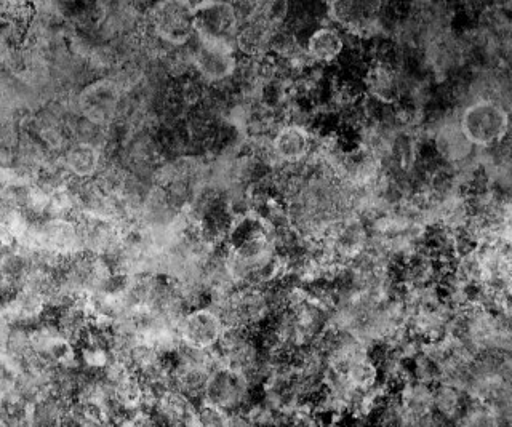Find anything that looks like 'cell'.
Listing matches in <instances>:
<instances>
[{
	"mask_svg": "<svg viewBox=\"0 0 512 427\" xmlns=\"http://www.w3.org/2000/svg\"><path fill=\"white\" fill-rule=\"evenodd\" d=\"M192 61L196 64L200 76L212 84H218L236 76L237 64H239L234 53V45L208 39H199Z\"/></svg>",
	"mask_w": 512,
	"mask_h": 427,
	"instance_id": "obj_4",
	"label": "cell"
},
{
	"mask_svg": "<svg viewBox=\"0 0 512 427\" xmlns=\"http://www.w3.org/2000/svg\"><path fill=\"white\" fill-rule=\"evenodd\" d=\"M432 392H434V415L450 424L460 420V416L469 404L466 392L444 383L437 384V388H432Z\"/></svg>",
	"mask_w": 512,
	"mask_h": 427,
	"instance_id": "obj_11",
	"label": "cell"
},
{
	"mask_svg": "<svg viewBox=\"0 0 512 427\" xmlns=\"http://www.w3.org/2000/svg\"><path fill=\"white\" fill-rule=\"evenodd\" d=\"M117 88L112 82H98L92 85L82 93L80 106L82 111L87 112L90 119L101 120L108 119L114 114L117 106Z\"/></svg>",
	"mask_w": 512,
	"mask_h": 427,
	"instance_id": "obj_10",
	"label": "cell"
},
{
	"mask_svg": "<svg viewBox=\"0 0 512 427\" xmlns=\"http://www.w3.org/2000/svg\"><path fill=\"white\" fill-rule=\"evenodd\" d=\"M437 156L447 164H460L469 159L472 154V146L468 138L461 132L458 120H445L436 130L434 138Z\"/></svg>",
	"mask_w": 512,
	"mask_h": 427,
	"instance_id": "obj_8",
	"label": "cell"
},
{
	"mask_svg": "<svg viewBox=\"0 0 512 427\" xmlns=\"http://www.w3.org/2000/svg\"><path fill=\"white\" fill-rule=\"evenodd\" d=\"M194 10L199 39L220 40L234 45L240 26L234 5L202 4Z\"/></svg>",
	"mask_w": 512,
	"mask_h": 427,
	"instance_id": "obj_6",
	"label": "cell"
},
{
	"mask_svg": "<svg viewBox=\"0 0 512 427\" xmlns=\"http://www.w3.org/2000/svg\"><path fill=\"white\" fill-rule=\"evenodd\" d=\"M458 124L474 148H492L508 135V111L500 101L479 98L463 109Z\"/></svg>",
	"mask_w": 512,
	"mask_h": 427,
	"instance_id": "obj_1",
	"label": "cell"
},
{
	"mask_svg": "<svg viewBox=\"0 0 512 427\" xmlns=\"http://www.w3.org/2000/svg\"><path fill=\"white\" fill-rule=\"evenodd\" d=\"M152 29L168 44L183 45L196 32L194 5L184 2L157 4L151 12Z\"/></svg>",
	"mask_w": 512,
	"mask_h": 427,
	"instance_id": "obj_3",
	"label": "cell"
},
{
	"mask_svg": "<svg viewBox=\"0 0 512 427\" xmlns=\"http://www.w3.org/2000/svg\"><path fill=\"white\" fill-rule=\"evenodd\" d=\"M202 399L204 404L226 413L245 412L252 407V386L240 373L229 368H216L208 376Z\"/></svg>",
	"mask_w": 512,
	"mask_h": 427,
	"instance_id": "obj_2",
	"label": "cell"
},
{
	"mask_svg": "<svg viewBox=\"0 0 512 427\" xmlns=\"http://www.w3.org/2000/svg\"><path fill=\"white\" fill-rule=\"evenodd\" d=\"M314 149V138L308 128L298 124H284L271 138L272 156L276 162L296 167L308 160Z\"/></svg>",
	"mask_w": 512,
	"mask_h": 427,
	"instance_id": "obj_7",
	"label": "cell"
},
{
	"mask_svg": "<svg viewBox=\"0 0 512 427\" xmlns=\"http://www.w3.org/2000/svg\"><path fill=\"white\" fill-rule=\"evenodd\" d=\"M229 413L204 404L196 412V427H228Z\"/></svg>",
	"mask_w": 512,
	"mask_h": 427,
	"instance_id": "obj_14",
	"label": "cell"
},
{
	"mask_svg": "<svg viewBox=\"0 0 512 427\" xmlns=\"http://www.w3.org/2000/svg\"><path fill=\"white\" fill-rule=\"evenodd\" d=\"M223 332V322L212 308L194 309L178 322L181 344L189 348L210 351L218 344Z\"/></svg>",
	"mask_w": 512,
	"mask_h": 427,
	"instance_id": "obj_5",
	"label": "cell"
},
{
	"mask_svg": "<svg viewBox=\"0 0 512 427\" xmlns=\"http://www.w3.org/2000/svg\"><path fill=\"white\" fill-rule=\"evenodd\" d=\"M304 50L312 63H335L344 53L343 34L333 26H320L309 34Z\"/></svg>",
	"mask_w": 512,
	"mask_h": 427,
	"instance_id": "obj_9",
	"label": "cell"
},
{
	"mask_svg": "<svg viewBox=\"0 0 512 427\" xmlns=\"http://www.w3.org/2000/svg\"><path fill=\"white\" fill-rule=\"evenodd\" d=\"M400 405L408 415H432L434 413V392L429 386L413 381L400 391Z\"/></svg>",
	"mask_w": 512,
	"mask_h": 427,
	"instance_id": "obj_12",
	"label": "cell"
},
{
	"mask_svg": "<svg viewBox=\"0 0 512 427\" xmlns=\"http://www.w3.org/2000/svg\"><path fill=\"white\" fill-rule=\"evenodd\" d=\"M98 164V156L88 146H79L69 154V165L77 175H90Z\"/></svg>",
	"mask_w": 512,
	"mask_h": 427,
	"instance_id": "obj_13",
	"label": "cell"
}]
</instances>
